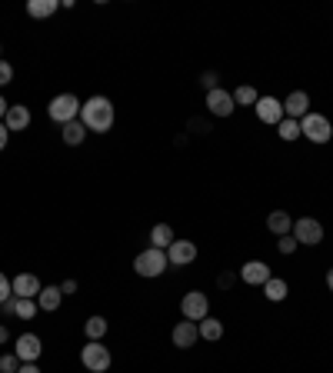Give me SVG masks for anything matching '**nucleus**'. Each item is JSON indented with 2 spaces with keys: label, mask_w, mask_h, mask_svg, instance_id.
Masks as SVG:
<instances>
[{
  "label": "nucleus",
  "mask_w": 333,
  "mask_h": 373,
  "mask_svg": "<svg viewBox=\"0 0 333 373\" xmlns=\"http://www.w3.org/2000/svg\"><path fill=\"white\" fill-rule=\"evenodd\" d=\"M60 300H64V294H60V287H44L37 296V307L44 310V313H53V310L60 307Z\"/></svg>",
  "instance_id": "nucleus-18"
},
{
  "label": "nucleus",
  "mask_w": 333,
  "mask_h": 373,
  "mask_svg": "<svg viewBox=\"0 0 333 373\" xmlns=\"http://www.w3.org/2000/svg\"><path fill=\"white\" fill-rule=\"evenodd\" d=\"M40 350H44V343H40L37 334H20V336H17V347H13V353L20 357V363H37Z\"/></svg>",
  "instance_id": "nucleus-11"
},
{
  "label": "nucleus",
  "mask_w": 333,
  "mask_h": 373,
  "mask_svg": "<svg viewBox=\"0 0 333 373\" xmlns=\"http://www.w3.org/2000/svg\"><path fill=\"white\" fill-rule=\"evenodd\" d=\"M290 233L296 237V244L317 247L323 240V223L320 220H313V217H300V220H294V230Z\"/></svg>",
  "instance_id": "nucleus-7"
},
{
  "label": "nucleus",
  "mask_w": 333,
  "mask_h": 373,
  "mask_svg": "<svg viewBox=\"0 0 333 373\" xmlns=\"http://www.w3.org/2000/svg\"><path fill=\"white\" fill-rule=\"evenodd\" d=\"M174 347H180V350H190L197 340H200V330H197V323L193 320H180L177 327H174Z\"/></svg>",
  "instance_id": "nucleus-14"
},
{
  "label": "nucleus",
  "mask_w": 333,
  "mask_h": 373,
  "mask_svg": "<svg viewBox=\"0 0 333 373\" xmlns=\"http://www.w3.org/2000/svg\"><path fill=\"white\" fill-rule=\"evenodd\" d=\"M7 336H11V334H7V327L0 323V343H7Z\"/></svg>",
  "instance_id": "nucleus-38"
},
{
  "label": "nucleus",
  "mask_w": 333,
  "mask_h": 373,
  "mask_svg": "<svg viewBox=\"0 0 333 373\" xmlns=\"http://www.w3.org/2000/svg\"><path fill=\"white\" fill-rule=\"evenodd\" d=\"M270 277H273V273H270V267L263 260H247L244 267H240V280H244L247 287H263Z\"/></svg>",
  "instance_id": "nucleus-10"
},
{
  "label": "nucleus",
  "mask_w": 333,
  "mask_h": 373,
  "mask_svg": "<svg viewBox=\"0 0 333 373\" xmlns=\"http://www.w3.org/2000/svg\"><path fill=\"white\" fill-rule=\"evenodd\" d=\"M80 363H84L90 373H107L110 363H114V357H110V350L103 347L100 340H87V347L80 350Z\"/></svg>",
  "instance_id": "nucleus-4"
},
{
  "label": "nucleus",
  "mask_w": 333,
  "mask_h": 373,
  "mask_svg": "<svg viewBox=\"0 0 333 373\" xmlns=\"http://www.w3.org/2000/svg\"><path fill=\"white\" fill-rule=\"evenodd\" d=\"M310 114V97L303 91H294L287 100H283V117H290V120H303Z\"/></svg>",
  "instance_id": "nucleus-15"
},
{
  "label": "nucleus",
  "mask_w": 333,
  "mask_h": 373,
  "mask_svg": "<svg viewBox=\"0 0 333 373\" xmlns=\"http://www.w3.org/2000/svg\"><path fill=\"white\" fill-rule=\"evenodd\" d=\"M193 260H197V244L193 240H174L166 247V263L170 267H187Z\"/></svg>",
  "instance_id": "nucleus-8"
},
{
  "label": "nucleus",
  "mask_w": 333,
  "mask_h": 373,
  "mask_svg": "<svg viewBox=\"0 0 333 373\" xmlns=\"http://www.w3.org/2000/svg\"><path fill=\"white\" fill-rule=\"evenodd\" d=\"M114 117H117V110H114V103L107 100V97H90L87 103H80V124L90 130V133H107V130L114 127Z\"/></svg>",
  "instance_id": "nucleus-1"
},
{
  "label": "nucleus",
  "mask_w": 333,
  "mask_h": 373,
  "mask_svg": "<svg viewBox=\"0 0 333 373\" xmlns=\"http://www.w3.org/2000/svg\"><path fill=\"white\" fill-rule=\"evenodd\" d=\"M57 7H60L57 0H30V4H27V13H30V17H51V13H57Z\"/></svg>",
  "instance_id": "nucleus-24"
},
{
  "label": "nucleus",
  "mask_w": 333,
  "mask_h": 373,
  "mask_svg": "<svg viewBox=\"0 0 333 373\" xmlns=\"http://www.w3.org/2000/svg\"><path fill=\"white\" fill-rule=\"evenodd\" d=\"M170 263H166V250H157V247H147V250H141L137 257H133V270L141 273V277H160V273L166 270Z\"/></svg>",
  "instance_id": "nucleus-2"
},
{
  "label": "nucleus",
  "mask_w": 333,
  "mask_h": 373,
  "mask_svg": "<svg viewBox=\"0 0 333 373\" xmlns=\"http://www.w3.org/2000/svg\"><path fill=\"white\" fill-rule=\"evenodd\" d=\"M256 100H260V93H256L250 84H240V87L233 91V103H237V107H254Z\"/></svg>",
  "instance_id": "nucleus-25"
},
{
  "label": "nucleus",
  "mask_w": 333,
  "mask_h": 373,
  "mask_svg": "<svg viewBox=\"0 0 333 373\" xmlns=\"http://www.w3.org/2000/svg\"><path fill=\"white\" fill-rule=\"evenodd\" d=\"M7 140H11V130H7V124H4V120H0V150H4V147H7Z\"/></svg>",
  "instance_id": "nucleus-34"
},
{
  "label": "nucleus",
  "mask_w": 333,
  "mask_h": 373,
  "mask_svg": "<svg viewBox=\"0 0 333 373\" xmlns=\"http://www.w3.org/2000/svg\"><path fill=\"white\" fill-rule=\"evenodd\" d=\"M180 313H183V320H193V323H200L204 317H210V300H207V294H200V290L183 294V300H180Z\"/></svg>",
  "instance_id": "nucleus-6"
},
{
  "label": "nucleus",
  "mask_w": 333,
  "mask_h": 373,
  "mask_svg": "<svg viewBox=\"0 0 333 373\" xmlns=\"http://www.w3.org/2000/svg\"><path fill=\"white\" fill-rule=\"evenodd\" d=\"M11 80H13V67L7 60H0V87H7Z\"/></svg>",
  "instance_id": "nucleus-31"
},
{
  "label": "nucleus",
  "mask_w": 333,
  "mask_h": 373,
  "mask_svg": "<svg viewBox=\"0 0 333 373\" xmlns=\"http://www.w3.org/2000/svg\"><path fill=\"white\" fill-rule=\"evenodd\" d=\"M7 110H11V107H7V100H4V97H0V120H4V117H7Z\"/></svg>",
  "instance_id": "nucleus-37"
},
{
  "label": "nucleus",
  "mask_w": 333,
  "mask_h": 373,
  "mask_svg": "<svg viewBox=\"0 0 333 373\" xmlns=\"http://www.w3.org/2000/svg\"><path fill=\"white\" fill-rule=\"evenodd\" d=\"M296 247H300V244H296V237H294V233H287V237H280V240H277V250H280L283 257H290V254H294Z\"/></svg>",
  "instance_id": "nucleus-29"
},
{
  "label": "nucleus",
  "mask_w": 333,
  "mask_h": 373,
  "mask_svg": "<svg viewBox=\"0 0 333 373\" xmlns=\"http://www.w3.org/2000/svg\"><path fill=\"white\" fill-rule=\"evenodd\" d=\"M204 87L207 91H217V74H204Z\"/></svg>",
  "instance_id": "nucleus-35"
},
{
  "label": "nucleus",
  "mask_w": 333,
  "mask_h": 373,
  "mask_svg": "<svg viewBox=\"0 0 333 373\" xmlns=\"http://www.w3.org/2000/svg\"><path fill=\"white\" fill-rule=\"evenodd\" d=\"M4 124H7L11 133H20V130L30 127V110H27L24 103H13L11 110H7V117H4Z\"/></svg>",
  "instance_id": "nucleus-16"
},
{
  "label": "nucleus",
  "mask_w": 333,
  "mask_h": 373,
  "mask_svg": "<svg viewBox=\"0 0 333 373\" xmlns=\"http://www.w3.org/2000/svg\"><path fill=\"white\" fill-rule=\"evenodd\" d=\"M47 117H51L53 124H70V120H77L80 117V100L74 97V93H57L51 100V107H47Z\"/></svg>",
  "instance_id": "nucleus-3"
},
{
  "label": "nucleus",
  "mask_w": 333,
  "mask_h": 373,
  "mask_svg": "<svg viewBox=\"0 0 333 373\" xmlns=\"http://www.w3.org/2000/svg\"><path fill=\"white\" fill-rule=\"evenodd\" d=\"M60 137H64L67 147H80V143L87 140V127H84L80 120H70V124H64V133H60Z\"/></svg>",
  "instance_id": "nucleus-20"
},
{
  "label": "nucleus",
  "mask_w": 333,
  "mask_h": 373,
  "mask_svg": "<svg viewBox=\"0 0 333 373\" xmlns=\"http://www.w3.org/2000/svg\"><path fill=\"white\" fill-rule=\"evenodd\" d=\"M13 296V287H11V280H7V273L0 270V303H7Z\"/></svg>",
  "instance_id": "nucleus-30"
},
{
  "label": "nucleus",
  "mask_w": 333,
  "mask_h": 373,
  "mask_svg": "<svg viewBox=\"0 0 333 373\" xmlns=\"http://www.w3.org/2000/svg\"><path fill=\"white\" fill-rule=\"evenodd\" d=\"M287 294H290V287H287V280H280V277H270V280L263 283V296H267L270 303L287 300Z\"/></svg>",
  "instance_id": "nucleus-19"
},
{
  "label": "nucleus",
  "mask_w": 333,
  "mask_h": 373,
  "mask_svg": "<svg viewBox=\"0 0 333 373\" xmlns=\"http://www.w3.org/2000/svg\"><path fill=\"white\" fill-rule=\"evenodd\" d=\"M267 230L277 233V237H287V233L294 230V220H290V214H283V210H273L267 217Z\"/></svg>",
  "instance_id": "nucleus-17"
},
{
  "label": "nucleus",
  "mask_w": 333,
  "mask_h": 373,
  "mask_svg": "<svg viewBox=\"0 0 333 373\" xmlns=\"http://www.w3.org/2000/svg\"><path fill=\"white\" fill-rule=\"evenodd\" d=\"M60 294H64V296L77 294V280H64V283H60Z\"/></svg>",
  "instance_id": "nucleus-33"
},
{
  "label": "nucleus",
  "mask_w": 333,
  "mask_h": 373,
  "mask_svg": "<svg viewBox=\"0 0 333 373\" xmlns=\"http://www.w3.org/2000/svg\"><path fill=\"white\" fill-rule=\"evenodd\" d=\"M197 330H200V340H210V343H217L220 336H223V323L214 320V317H204V320L197 323Z\"/></svg>",
  "instance_id": "nucleus-21"
},
{
  "label": "nucleus",
  "mask_w": 333,
  "mask_h": 373,
  "mask_svg": "<svg viewBox=\"0 0 333 373\" xmlns=\"http://www.w3.org/2000/svg\"><path fill=\"white\" fill-rule=\"evenodd\" d=\"M170 244H174V230H170L166 223H157L154 230H150V247H157V250H166Z\"/></svg>",
  "instance_id": "nucleus-23"
},
{
  "label": "nucleus",
  "mask_w": 333,
  "mask_h": 373,
  "mask_svg": "<svg viewBox=\"0 0 333 373\" xmlns=\"http://www.w3.org/2000/svg\"><path fill=\"white\" fill-rule=\"evenodd\" d=\"M0 60H4V57H0Z\"/></svg>",
  "instance_id": "nucleus-40"
},
{
  "label": "nucleus",
  "mask_w": 333,
  "mask_h": 373,
  "mask_svg": "<svg viewBox=\"0 0 333 373\" xmlns=\"http://www.w3.org/2000/svg\"><path fill=\"white\" fill-rule=\"evenodd\" d=\"M17 373H40V367L37 363H20V370Z\"/></svg>",
  "instance_id": "nucleus-36"
},
{
  "label": "nucleus",
  "mask_w": 333,
  "mask_h": 373,
  "mask_svg": "<svg viewBox=\"0 0 333 373\" xmlns=\"http://www.w3.org/2000/svg\"><path fill=\"white\" fill-rule=\"evenodd\" d=\"M37 300H24V296H13V317L17 320H34V313H37Z\"/></svg>",
  "instance_id": "nucleus-22"
},
{
  "label": "nucleus",
  "mask_w": 333,
  "mask_h": 373,
  "mask_svg": "<svg viewBox=\"0 0 333 373\" xmlns=\"http://www.w3.org/2000/svg\"><path fill=\"white\" fill-rule=\"evenodd\" d=\"M327 287H330V294H333V270H327Z\"/></svg>",
  "instance_id": "nucleus-39"
},
{
  "label": "nucleus",
  "mask_w": 333,
  "mask_h": 373,
  "mask_svg": "<svg viewBox=\"0 0 333 373\" xmlns=\"http://www.w3.org/2000/svg\"><path fill=\"white\" fill-rule=\"evenodd\" d=\"M84 334H87V340H103V334H107V320H103V317H90V320L84 323Z\"/></svg>",
  "instance_id": "nucleus-26"
},
{
  "label": "nucleus",
  "mask_w": 333,
  "mask_h": 373,
  "mask_svg": "<svg viewBox=\"0 0 333 373\" xmlns=\"http://www.w3.org/2000/svg\"><path fill=\"white\" fill-rule=\"evenodd\" d=\"M300 137H307L310 143H327L333 137V124L323 114H313V110H310V114L300 120Z\"/></svg>",
  "instance_id": "nucleus-5"
},
{
  "label": "nucleus",
  "mask_w": 333,
  "mask_h": 373,
  "mask_svg": "<svg viewBox=\"0 0 333 373\" xmlns=\"http://www.w3.org/2000/svg\"><path fill=\"white\" fill-rule=\"evenodd\" d=\"M11 287H13V296H24V300H37L40 290H44V283L34 273H17L11 280Z\"/></svg>",
  "instance_id": "nucleus-13"
},
{
  "label": "nucleus",
  "mask_w": 333,
  "mask_h": 373,
  "mask_svg": "<svg viewBox=\"0 0 333 373\" xmlns=\"http://www.w3.org/2000/svg\"><path fill=\"white\" fill-rule=\"evenodd\" d=\"M233 280H237L233 273H220V277H217V283L223 287V290H230V287H233Z\"/></svg>",
  "instance_id": "nucleus-32"
},
{
  "label": "nucleus",
  "mask_w": 333,
  "mask_h": 373,
  "mask_svg": "<svg viewBox=\"0 0 333 373\" xmlns=\"http://www.w3.org/2000/svg\"><path fill=\"white\" fill-rule=\"evenodd\" d=\"M277 133H280V140H296V137H300V120L283 117L280 124H277Z\"/></svg>",
  "instance_id": "nucleus-27"
},
{
  "label": "nucleus",
  "mask_w": 333,
  "mask_h": 373,
  "mask_svg": "<svg viewBox=\"0 0 333 373\" xmlns=\"http://www.w3.org/2000/svg\"><path fill=\"white\" fill-rule=\"evenodd\" d=\"M254 107H256V117L263 124H270V127H277L283 120V100H277V97H260Z\"/></svg>",
  "instance_id": "nucleus-12"
},
{
  "label": "nucleus",
  "mask_w": 333,
  "mask_h": 373,
  "mask_svg": "<svg viewBox=\"0 0 333 373\" xmlns=\"http://www.w3.org/2000/svg\"><path fill=\"white\" fill-rule=\"evenodd\" d=\"M207 110L214 117H230L237 110V103H233V93H227L223 87L217 91H207Z\"/></svg>",
  "instance_id": "nucleus-9"
},
{
  "label": "nucleus",
  "mask_w": 333,
  "mask_h": 373,
  "mask_svg": "<svg viewBox=\"0 0 333 373\" xmlns=\"http://www.w3.org/2000/svg\"><path fill=\"white\" fill-rule=\"evenodd\" d=\"M20 370V357L17 353H4L0 357V373H17Z\"/></svg>",
  "instance_id": "nucleus-28"
}]
</instances>
